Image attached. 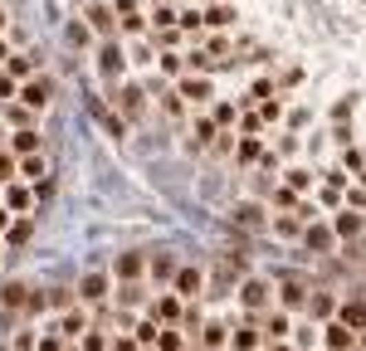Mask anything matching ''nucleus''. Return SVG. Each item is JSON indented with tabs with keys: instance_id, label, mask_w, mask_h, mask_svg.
<instances>
[{
	"instance_id": "obj_1",
	"label": "nucleus",
	"mask_w": 366,
	"mask_h": 351,
	"mask_svg": "<svg viewBox=\"0 0 366 351\" xmlns=\"http://www.w3.org/2000/svg\"><path fill=\"white\" fill-rule=\"evenodd\" d=\"M15 103L20 107H49V103H54V78H44V74H34V78H25L20 83V93H15Z\"/></svg>"
},
{
	"instance_id": "obj_2",
	"label": "nucleus",
	"mask_w": 366,
	"mask_h": 351,
	"mask_svg": "<svg viewBox=\"0 0 366 351\" xmlns=\"http://www.w3.org/2000/svg\"><path fill=\"white\" fill-rule=\"evenodd\" d=\"M98 74H103V83H118V78L127 74V54H122L118 39H108V44L98 49Z\"/></svg>"
},
{
	"instance_id": "obj_3",
	"label": "nucleus",
	"mask_w": 366,
	"mask_h": 351,
	"mask_svg": "<svg viewBox=\"0 0 366 351\" xmlns=\"http://www.w3.org/2000/svg\"><path fill=\"white\" fill-rule=\"evenodd\" d=\"M108 288H113V278L108 273H83L78 278V303H108Z\"/></svg>"
},
{
	"instance_id": "obj_4",
	"label": "nucleus",
	"mask_w": 366,
	"mask_h": 351,
	"mask_svg": "<svg viewBox=\"0 0 366 351\" xmlns=\"http://www.w3.org/2000/svg\"><path fill=\"white\" fill-rule=\"evenodd\" d=\"M118 107H122V123H137V117L147 112V93H142L137 83H127V88L118 93Z\"/></svg>"
},
{
	"instance_id": "obj_5",
	"label": "nucleus",
	"mask_w": 366,
	"mask_h": 351,
	"mask_svg": "<svg viewBox=\"0 0 366 351\" xmlns=\"http://www.w3.org/2000/svg\"><path fill=\"white\" fill-rule=\"evenodd\" d=\"M239 303H244L249 312H264V308H269V283H264V278H249V283L239 288Z\"/></svg>"
},
{
	"instance_id": "obj_6",
	"label": "nucleus",
	"mask_w": 366,
	"mask_h": 351,
	"mask_svg": "<svg viewBox=\"0 0 366 351\" xmlns=\"http://www.w3.org/2000/svg\"><path fill=\"white\" fill-rule=\"evenodd\" d=\"M171 283H176V298H200V283H205V273H200V268H191V264H181Z\"/></svg>"
},
{
	"instance_id": "obj_7",
	"label": "nucleus",
	"mask_w": 366,
	"mask_h": 351,
	"mask_svg": "<svg viewBox=\"0 0 366 351\" xmlns=\"http://www.w3.org/2000/svg\"><path fill=\"white\" fill-rule=\"evenodd\" d=\"M323 341H327V351H356V332L342 327V322H327L323 327Z\"/></svg>"
},
{
	"instance_id": "obj_8",
	"label": "nucleus",
	"mask_w": 366,
	"mask_h": 351,
	"mask_svg": "<svg viewBox=\"0 0 366 351\" xmlns=\"http://www.w3.org/2000/svg\"><path fill=\"white\" fill-rule=\"evenodd\" d=\"M176 93H181L191 107H200V103H211V78H205V74L195 78V74H191V78H181V88H176Z\"/></svg>"
},
{
	"instance_id": "obj_9",
	"label": "nucleus",
	"mask_w": 366,
	"mask_h": 351,
	"mask_svg": "<svg viewBox=\"0 0 366 351\" xmlns=\"http://www.w3.org/2000/svg\"><path fill=\"white\" fill-rule=\"evenodd\" d=\"M147 273V259L142 254H118V264H113V278H122V283H137Z\"/></svg>"
},
{
	"instance_id": "obj_10",
	"label": "nucleus",
	"mask_w": 366,
	"mask_h": 351,
	"mask_svg": "<svg viewBox=\"0 0 366 351\" xmlns=\"http://www.w3.org/2000/svg\"><path fill=\"white\" fill-rule=\"evenodd\" d=\"M337 322H342V327H352V332H361V327H366V303H361V298L337 303Z\"/></svg>"
},
{
	"instance_id": "obj_11",
	"label": "nucleus",
	"mask_w": 366,
	"mask_h": 351,
	"mask_svg": "<svg viewBox=\"0 0 366 351\" xmlns=\"http://www.w3.org/2000/svg\"><path fill=\"white\" fill-rule=\"evenodd\" d=\"M303 303H308L303 278H283V288H279V308H283V312H293V308H303Z\"/></svg>"
},
{
	"instance_id": "obj_12",
	"label": "nucleus",
	"mask_w": 366,
	"mask_h": 351,
	"mask_svg": "<svg viewBox=\"0 0 366 351\" xmlns=\"http://www.w3.org/2000/svg\"><path fill=\"white\" fill-rule=\"evenodd\" d=\"M303 240H308V249H318V254H332L337 234H332V224H308V229H303Z\"/></svg>"
},
{
	"instance_id": "obj_13",
	"label": "nucleus",
	"mask_w": 366,
	"mask_h": 351,
	"mask_svg": "<svg viewBox=\"0 0 366 351\" xmlns=\"http://www.w3.org/2000/svg\"><path fill=\"white\" fill-rule=\"evenodd\" d=\"M0 200H6V210H10V215H20V210H30V205H34V191H25V186H15V181H10V186H0Z\"/></svg>"
},
{
	"instance_id": "obj_14",
	"label": "nucleus",
	"mask_w": 366,
	"mask_h": 351,
	"mask_svg": "<svg viewBox=\"0 0 366 351\" xmlns=\"http://www.w3.org/2000/svg\"><path fill=\"white\" fill-rule=\"evenodd\" d=\"M151 317L171 327V322L181 317V298H176V292H162V298H151Z\"/></svg>"
},
{
	"instance_id": "obj_15",
	"label": "nucleus",
	"mask_w": 366,
	"mask_h": 351,
	"mask_svg": "<svg viewBox=\"0 0 366 351\" xmlns=\"http://www.w3.org/2000/svg\"><path fill=\"white\" fill-rule=\"evenodd\" d=\"M54 332H59L64 341H83V332H88V312H64Z\"/></svg>"
},
{
	"instance_id": "obj_16",
	"label": "nucleus",
	"mask_w": 366,
	"mask_h": 351,
	"mask_svg": "<svg viewBox=\"0 0 366 351\" xmlns=\"http://www.w3.org/2000/svg\"><path fill=\"white\" fill-rule=\"evenodd\" d=\"M176 268H181V264H176L171 254H151V259H147V273H151V283H171V278H176Z\"/></svg>"
},
{
	"instance_id": "obj_17",
	"label": "nucleus",
	"mask_w": 366,
	"mask_h": 351,
	"mask_svg": "<svg viewBox=\"0 0 366 351\" xmlns=\"http://www.w3.org/2000/svg\"><path fill=\"white\" fill-rule=\"evenodd\" d=\"M20 176H25L30 186H44V181H49V161H44V151H39V156H20Z\"/></svg>"
},
{
	"instance_id": "obj_18",
	"label": "nucleus",
	"mask_w": 366,
	"mask_h": 351,
	"mask_svg": "<svg viewBox=\"0 0 366 351\" xmlns=\"http://www.w3.org/2000/svg\"><path fill=\"white\" fill-rule=\"evenodd\" d=\"M361 229H366V220H361L356 210H342V215L332 220V234H337V240H356Z\"/></svg>"
},
{
	"instance_id": "obj_19",
	"label": "nucleus",
	"mask_w": 366,
	"mask_h": 351,
	"mask_svg": "<svg viewBox=\"0 0 366 351\" xmlns=\"http://www.w3.org/2000/svg\"><path fill=\"white\" fill-rule=\"evenodd\" d=\"M39 147H44V137H39L34 127H25V132H15V142H10V156H39Z\"/></svg>"
},
{
	"instance_id": "obj_20",
	"label": "nucleus",
	"mask_w": 366,
	"mask_h": 351,
	"mask_svg": "<svg viewBox=\"0 0 366 351\" xmlns=\"http://www.w3.org/2000/svg\"><path fill=\"white\" fill-rule=\"evenodd\" d=\"M312 317H323V322H332V312H337V298L332 292H308V303H303Z\"/></svg>"
},
{
	"instance_id": "obj_21",
	"label": "nucleus",
	"mask_w": 366,
	"mask_h": 351,
	"mask_svg": "<svg viewBox=\"0 0 366 351\" xmlns=\"http://www.w3.org/2000/svg\"><path fill=\"white\" fill-rule=\"evenodd\" d=\"M6 74H10L15 83L34 78V54H10V58H6Z\"/></svg>"
},
{
	"instance_id": "obj_22",
	"label": "nucleus",
	"mask_w": 366,
	"mask_h": 351,
	"mask_svg": "<svg viewBox=\"0 0 366 351\" xmlns=\"http://www.w3.org/2000/svg\"><path fill=\"white\" fill-rule=\"evenodd\" d=\"M25 303H30V288L25 283H6V288H0V308H6V312H15Z\"/></svg>"
},
{
	"instance_id": "obj_23",
	"label": "nucleus",
	"mask_w": 366,
	"mask_h": 351,
	"mask_svg": "<svg viewBox=\"0 0 366 351\" xmlns=\"http://www.w3.org/2000/svg\"><path fill=\"white\" fill-rule=\"evenodd\" d=\"M200 15H205V25H211V30H225V25H235V6H230V0H220V6L200 10Z\"/></svg>"
},
{
	"instance_id": "obj_24",
	"label": "nucleus",
	"mask_w": 366,
	"mask_h": 351,
	"mask_svg": "<svg viewBox=\"0 0 366 351\" xmlns=\"http://www.w3.org/2000/svg\"><path fill=\"white\" fill-rule=\"evenodd\" d=\"M288 327H293V322H288V312H283V308L264 317V337H269V341H283V337H288Z\"/></svg>"
},
{
	"instance_id": "obj_25",
	"label": "nucleus",
	"mask_w": 366,
	"mask_h": 351,
	"mask_svg": "<svg viewBox=\"0 0 366 351\" xmlns=\"http://www.w3.org/2000/svg\"><path fill=\"white\" fill-rule=\"evenodd\" d=\"M215 142V123H211V117H195V123H191V147H211Z\"/></svg>"
},
{
	"instance_id": "obj_26",
	"label": "nucleus",
	"mask_w": 366,
	"mask_h": 351,
	"mask_svg": "<svg viewBox=\"0 0 366 351\" xmlns=\"http://www.w3.org/2000/svg\"><path fill=\"white\" fill-rule=\"evenodd\" d=\"M83 20H93V30H103V34H113V25H118L113 20V6H88Z\"/></svg>"
},
{
	"instance_id": "obj_27",
	"label": "nucleus",
	"mask_w": 366,
	"mask_h": 351,
	"mask_svg": "<svg viewBox=\"0 0 366 351\" xmlns=\"http://www.w3.org/2000/svg\"><path fill=\"white\" fill-rule=\"evenodd\" d=\"M235 224H244V229H264V210H259V205H235Z\"/></svg>"
},
{
	"instance_id": "obj_28",
	"label": "nucleus",
	"mask_w": 366,
	"mask_h": 351,
	"mask_svg": "<svg viewBox=\"0 0 366 351\" xmlns=\"http://www.w3.org/2000/svg\"><path fill=\"white\" fill-rule=\"evenodd\" d=\"M30 234H34V224H30V220H10L6 244H15V249H20V244H30Z\"/></svg>"
},
{
	"instance_id": "obj_29",
	"label": "nucleus",
	"mask_w": 366,
	"mask_h": 351,
	"mask_svg": "<svg viewBox=\"0 0 366 351\" xmlns=\"http://www.w3.org/2000/svg\"><path fill=\"white\" fill-rule=\"evenodd\" d=\"M200 332H205V346H211V351H215V346H225V341H230V327H225V322H205V327H200Z\"/></svg>"
},
{
	"instance_id": "obj_30",
	"label": "nucleus",
	"mask_w": 366,
	"mask_h": 351,
	"mask_svg": "<svg viewBox=\"0 0 366 351\" xmlns=\"http://www.w3.org/2000/svg\"><path fill=\"white\" fill-rule=\"evenodd\" d=\"M0 123H15L20 132L30 127V107H15V103H6V107H0Z\"/></svg>"
},
{
	"instance_id": "obj_31",
	"label": "nucleus",
	"mask_w": 366,
	"mask_h": 351,
	"mask_svg": "<svg viewBox=\"0 0 366 351\" xmlns=\"http://www.w3.org/2000/svg\"><path fill=\"white\" fill-rule=\"evenodd\" d=\"M69 44H74V49H83V44H93V30H88V25H83L78 15L69 20Z\"/></svg>"
},
{
	"instance_id": "obj_32",
	"label": "nucleus",
	"mask_w": 366,
	"mask_h": 351,
	"mask_svg": "<svg viewBox=\"0 0 366 351\" xmlns=\"http://www.w3.org/2000/svg\"><path fill=\"white\" fill-rule=\"evenodd\" d=\"M230 346H235V351H254V346H259V332H254V327H239V332H230Z\"/></svg>"
},
{
	"instance_id": "obj_33",
	"label": "nucleus",
	"mask_w": 366,
	"mask_h": 351,
	"mask_svg": "<svg viewBox=\"0 0 366 351\" xmlns=\"http://www.w3.org/2000/svg\"><path fill=\"white\" fill-rule=\"evenodd\" d=\"M142 298H147V292H142L137 283H122V288H118V308H122V312H127V308H137Z\"/></svg>"
},
{
	"instance_id": "obj_34",
	"label": "nucleus",
	"mask_w": 366,
	"mask_h": 351,
	"mask_svg": "<svg viewBox=\"0 0 366 351\" xmlns=\"http://www.w3.org/2000/svg\"><path fill=\"white\" fill-rule=\"evenodd\" d=\"M132 332H137V346H151L156 337H162V327H156V317H147V322H137Z\"/></svg>"
},
{
	"instance_id": "obj_35",
	"label": "nucleus",
	"mask_w": 366,
	"mask_h": 351,
	"mask_svg": "<svg viewBox=\"0 0 366 351\" xmlns=\"http://www.w3.org/2000/svg\"><path fill=\"white\" fill-rule=\"evenodd\" d=\"M15 176H20V161H15L10 151H0V186H10Z\"/></svg>"
},
{
	"instance_id": "obj_36",
	"label": "nucleus",
	"mask_w": 366,
	"mask_h": 351,
	"mask_svg": "<svg viewBox=\"0 0 366 351\" xmlns=\"http://www.w3.org/2000/svg\"><path fill=\"white\" fill-rule=\"evenodd\" d=\"M162 112H166V117H181V112H186V98H181L176 88H171V93H162Z\"/></svg>"
},
{
	"instance_id": "obj_37",
	"label": "nucleus",
	"mask_w": 366,
	"mask_h": 351,
	"mask_svg": "<svg viewBox=\"0 0 366 351\" xmlns=\"http://www.w3.org/2000/svg\"><path fill=\"white\" fill-rule=\"evenodd\" d=\"M176 20H181V30H191V34L205 30V15H200V10H186V15H176Z\"/></svg>"
},
{
	"instance_id": "obj_38",
	"label": "nucleus",
	"mask_w": 366,
	"mask_h": 351,
	"mask_svg": "<svg viewBox=\"0 0 366 351\" xmlns=\"http://www.w3.org/2000/svg\"><path fill=\"white\" fill-rule=\"evenodd\" d=\"M34 346H39L34 332H15V337H10V351H34Z\"/></svg>"
},
{
	"instance_id": "obj_39",
	"label": "nucleus",
	"mask_w": 366,
	"mask_h": 351,
	"mask_svg": "<svg viewBox=\"0 0 366 351\" xmlns=\"http://www.w3.org/2000/svg\"><path fill=\"white\" fill-rule=\"evenodd\" d=\"M15 93H20V83H15L10 74H0V107H6V103H15Z\"/></svg>"
},
{
	"instance_id": "obj_40",
	"label": "nucleus",
	"mask_w": 366,
	"mask_h": 351,
	"mask_svg": "<svg viewBox=\"0 0 366 351\" xmlns=\"http://www.w3.org/2000/svg\"><path fill=\"white\" fill-rule=\"evenodd\" d=\"M83 351H108V337H103V332H83Z\"/></svg>"
},
{
	"instance_id": "obj_41",
	"label": "nucleus",
	"mask_w": 366,
	"mask_h": 351,
	"mask_svg": "<svg viewBox=\"0 0 366 351\" xmlns=\"http://www.w3.org/2000/svg\"><path fill=\"white\" fill-rule=\"evenodd\" d=\"M156 346H162V351H181V332H176V327H166L162 337H156Z\"/></svg>"
},
{
	"instance_id": "obj_42",
	"label": "nucleus",
	"mask_w": 366,
	"mask_h": 351,
	"mask_svg": "<svg viewBox=\"0 0 366 351\" xmlns=\"http://www.w3.org/2000/svg\"><path fill=\"white\" fill-rule=\"evenodd\" d=\"M151 20H156V30H171V25H176V10H171V6H156Z\"/></svg>"
},
{
	"instance_id": "obj_43",
	"label": "nucleus",
	"mask_w": 366,
	"mask_h": 351,
	"mask_svg": "<svg viewBox=\"0 0 366 351\" xmlns=\"http://www.w3.org/2000/svg\"><path fill=\"white\" fill-rule=\"evenodd\" d=\"M34 351H64V337H59V332H44Z\"/></svg>"
},
{
	"instance_id": "obj_44",
	"label": "nucleus",
	"mask_w": 366,
	"mask_h": 351,
	"mask_svg": "<svg viewBox=\"0 0 366 351\" xmlns=\"http://www.w3.org/2000/svg\"><path fill=\"white\" fill-rule=\"evenodd\" d=\"M122 30H127V34H142V30H147V20L132 10V15H122Z\"/></svg>"
},
{
	"instance_id": "obj_45",
	"label": "nucleus",
	"mask_w": 366,
	"mask_h": 351,
	"mask_svg": "<svg viewBox=\"0 0 366 351\" xmlns=\"http://www.w3.org/2000/svg\"><path fill=\"white\" fill-rule=\"evenodd\" d=\"M347 210H366V186H356V191H347Z\"/></svg>"
},
{
	"instance_id": "obj_46",
	"label": "nucleus",
	"mask_w": 366,
	"mask_h": 351,
	"mask_svg": "<svg viewBox=\"0 0 366 351\" xmlns=\"http://www.w3.org/2000/svg\"><path fill=\"white\" fill-rule=\"evenodd\" d=\"M156 64H162V74H181V54H162Z\"/></svg>"
},
{
	"instance_id": "obj_47",
	"label": "nucleus",
	"mask_w": 366,
	"mask_h": 351,
	"mask_svg": "<svg viewBox=\"0 0 366 351\" xmlns=\"http://www.w3.org/2000/svg\"><path fill=\"white\" fill-rule=\"evenodd\" d=\"M308 181H312L308 171H288V191H308Z\"/></svg>"
},
{
	"instance_id": "obj_48",
	"label": "nucleus",
	"mask_w": 366,
	"mask_h": 351,
	"mask_svg": "<svg viewBox=\"0 0 366 351\" xmlns=\"http://www.w3.org/2000/svg\"><path fill=\"white\" fill-rule=\"evenodd\" d=\"M230 123H235V107L220 103V107H215V127H230Z\"/></svg>"
},
{
	"instance_id": "obj_49",
	"label": "nucleus",
	"mask_w": 366,
	"mask_h": 351,
	"mask_svg": "<svg viewBox=\"0 0 366 351\" xmlns=\"http://www.w3.org/2000/svg\"><path fill=\"white\" fill-rule=\"evenodd\" d=\"M254 156H259V142H254V137H249V142H239V161H244V166H249V161H254Z\"/></svg>"
},
{
	"instance_id": "obj_50",
	"label": "nucleus",
	"mask_w": 366,
	"mask_h": 351,
	"mask_svg": "<svg viewBox=\"0 0 366 351\" xmlns=\"http://www.w3.org/2000/svg\"><path fill=\"white\" fill-rule=\"evenodd\" d=\"M113 351H137V337H118V341H113Z\"/></svg>"
},
{
	"instance_id": "obj_51",
	"label": "nucleus",
	"mask_w": 366,
	"mask_h": 351,
	"mask_svg": "<svg viewBox=\"0 0 366 351\" xmlns=\"http://www.w3.org/2000/svg\"><path fill=\"white\" fill-rule=\"evenodd\" d=\"M6 229H10V210H6V205H0V234H6Z\"/></svg>"
},
{
	"instance_id": "obj_52",
	"label": "nucleus",
	"mask_w": 366,
	"mask_h": 351,
	"mask_svg": "<svg viewBox=\"0 0 366 351\" xmlns=\"http://www.w3.org/2000/svg\"><path fill=\"white\" fill-rule=\"evenodd\" d=\"M6 58H10V44H6V39H0V64H6Z\"/></svg>"
},
{
	"instance_id": "obj_53",
	"label": "nucleus",
	"mask_w": 366,
	"mask_h": 351,
	"mask_svg": "<svg viewBox=\"0 0 366 351\" xmlns=\"http://www.w3.org/2000/svg\"><path fill=\"white\" fill-rule=\"evenodd\" d=\"M274 351H293V346H283V341H274Z\"/></svg>"
},
{
	"instance_id": "obj_54",
	"label": "nucleus",
	"mask_w": 366,
	"mask_h": 351,
	"mask_svg": "<svg viewBox=\"0 0 366 351\" xmlns=\"http://www.w3.org/2000/svg\"><path fill=\"white\" fill-rule=\"evenodd\" d=\"M6 20H10V15H6V10H0V30H6Z\"/></svg>"
},
{
	"instance_id": "obj_55",
	"label": "nucleus",
	"mask_w": 366,
	"mask_h": 351,
	"mask_svg": "<svg viewBox=\"0 0 366 351\" xmlns=\"http://www.w3.org/2000/svg\"><path fill=\"white\" fill-rule=\"evenodd\" d=\"M356 259H366V244H361V249H356Z\"/></svg>"
},
{
	"instance_id": "obj_56",
	"label": "nucleus",
	"mask_w": 366,
	"mask_h": 351,
	"mask_svg": "<svg viewBox=\"0 0 366 351\" xmlns=\"http://www.w3.org/2000/svg\"><path fill=\"white\" fill-rule=\"evenodd\" d=\"M0 249H6V234H0Z\"/></svg>"
},
{
	"instance_id": "obj_57",
	"label": "nucleus",
	"mask_w": 366,
	"mask_h": 351,
	"mask_svg": "<svg viewBox=\"0 0 366 351\" xmlns=\"http://www.w3.org/2000/svg\"><path fill=\"white\" fill-rule=\"evenodd\" d=\"M0 137H6V123H0Z\"/></svg>"
}]
</instances>
